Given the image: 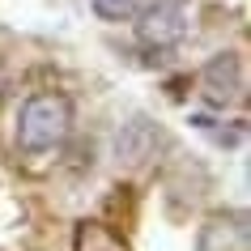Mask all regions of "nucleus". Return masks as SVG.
Wrapping results in <instances>:
<instances>
[{
    "label": "nucleus",
    "mask_w": 251,
    "mask_h": 251,
    "mask_svg": "<svg viewBox=\"0 0 251 251\" xmlns=\"http://www.w3.org/2000/svg\"><path fill=\"white\" fill-rule=\"evenodd\" d=\"M68 132H73V102L55 90L30 94L22 102V111H17V145H22V153L60 149Z\"/></svg>",
    "instance_id": "1"
},
{
    "label": "nucleus",
    "mask_w": 251,
    "mask_h": 251,
    "mask_svg": "<svg viewBox=\"0 0 251 251\" xmlns=\"http://www.w3.org/2000/svg\"><path fill=\"white\" fill-rule=\"evenodd\" d=\"M243 90H247V77H243V60L234 51L213 55L209 64L200 68V98L209 106H217V111L234 106L243 98Z\"/></svg>",
    "instance_id": "2"
},
{
    "label": "nucleus",
    "mask_w": 251,
    "mask_h": 251,
    "mask_svg": "<svg viewBox=\"0 0 251 251\" xmlns=\"http://www.w3.org/2000/svg\"><path fill=\"white\" fill-rule=\"evenodd\" d=\"M251 247V226L243 209L213 213L196 230V251H247Z\"/></svg>",
    "instance_id": "3"
},
{
    "label": "nucleus",
    "mask_w": 251,
    "mask_h": 251,
    "mask_svg": "<svg viewBox=\"0 0 251 251\" xmlns=\"http://www.w3.org/2000/svg\"><path fill=\"white\" fill-rule=\"evenodd\" d=\"M162 145H166L162 128L153 124V119H145V115H132L115 132V158L128 162V166H145V162H153Z\"/></svg>",
    "instance_id": "4"
},
{
    "label": "nucleus",
    "mask_w": 251,
    "mask_h": 251,
    "mask_svg": "<svg viewBox=\"0 0 251 251\" xmlns=\"http://www.w3.org/2000/svg\"><path fill=\"white\" fill-rule=\"evenodd\" d=\"M136 34H141V43H149V47H171V43H179L187 34V13L179 0H158V4H149L145 13H141V22H136Z\"/></svg>",
    "instance_id": "5"
},
{
    "label": "nucleus",
    "mask_w": 251,
    "mask_h": 251,
    "mask_svg": "<svg viewBox=\"0 0 251 251\" xmlns=\"http://www.w3.org/2000/svg\"><path fill=\"white\" fill-rule=\"evenodd\" d=\"M73 251H128V243L102 222H81L73 234Z\"/></svg>",
    "instance_id": "6"
},
{
    "label": "nucleus",
    "mask_w": 251,
    "mask_h": 251,
    "mask_svg": "<svg viewBox=\"0 0 251 251\" xmlns=\"http://www.w3.org/2000/svg\"><path fill=\"white\" fill-rule=\"evenodd\" d=\"M149 4H158V0H90L94 17H102V22H136Z\"/></svg>",
    "instance_id": "7"
},
{
    "label": "nucleus",
    "mask_w": 251,
    "mask_h": 251,
    "mask_svg": "<svg viewBox=\"0 0 251 251\" xmlns=\"http://www.w3.org/2000/svg\"><path fill=\"white\" fill-rule=\"evenodd\" d=\"M0 98H4V68H0Z\"/></svg>",
    "instance_id": "8"
}]
</instances>
